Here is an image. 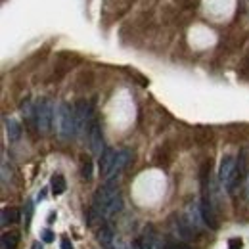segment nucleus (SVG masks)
<instances>
[{
  "label": "nucleus",
  "mask_w": 249,
  "mask_h": 249,
  "mask_svg": "<svg viewBox=\"0 0 249 249\" xmlns=\"http://www.w3.org/2000/svg\"><path fill=\"white\" fill-rule=\"evenodd\" d=\"M81 175L85 180H92V159L89 156L81 157Z\"/></svg>",
  "instance_id": "f3484780"
},
{
  "label": "nucleus",
  "mask_w": 249,
  "mask_h": 249,
  "mask_svg": "<svg viewBox=\"0 0 249 249\" xmlns=\"http://www.w3.org/2000/svg\"><path fill=\"white\" fill-rule=\"evenodd\" d=\"M19 222V211L14 207H6L2 209V226H12Z\"/></svg>",
  "instance_id": "dca6fc26"
},
{
  "label": "nucleus",
  "mask_w": 249,
  "mask_h": 249,
  "mask_svg": "<svg viewBox=\"0 0 249 249\" xmlns=\"http://www.w3.org/2000/svg\"><path fill=\"white\" fill-rule=\"evenodd\" d=\"M96 238H98V244L102 246V248L109 249L113 244H115V232L111 230V226H107V224H102L98 230H96Z\"/></svg>",
  "instance_id": "9b49d317"
},
{
  "label": "nucleus",
  "mask_w": 249,
  "mask_h": 249,
  "mask_svg": "<svg viewBox=\"0 0 249 249\" xmlns=\"http://www.w3.org/2000/svg\"><path fill=\"white\" fill-rule=\"evenodd\" d=\"M171 230L178 238V242H188V240H192L196 236L182 215H173V218H171Z\"/></svg>",
  "instance_id": "9d476101"
},
{
  "label": "nucleus",
  "mask_w": 249,
  "mask_h": 249,
  "mask_svg": "<svg viewBox=\"0 0 249 249\" xmlns=\"http://www.w3.org/2000/svg\"><path fill=\"white\" fill-rule=\"evenodd\" d=\"M31 215H33V205H31V203H27V205H25V211H23V217H25V228H29Z\"/></svg>",
  "instance_id": "aec40b11"
},
{
  "label": "nucleus",
  "mask_w": 249,
  "mask_h": 249,
  "mask_svg": "<svg viewBox=\"0 0 249 249\" xmlns=\"http://www.w3.org/2000/svg\"><path fill=\"white\" fill-rule=\"evenodd\" d=\"M130 161H132V152H130V150H126V148L115 150V159H113V165H111V171H109L107 180H115L124 169L128 167ZM107 180H106V182H107Z\"/></svg>",
  "instance_id": "0eeeda50"
},
{
  "label": "nucleus",
  "mask_w": 249,
  "mask_h": 249,
  "mask_svg": "<svg viewBox=\"0 0 249 249\" xmlns=\"http://www.w3.org/2000/svg\"><path fill=\"white\" fill-rule=\"evenodd\" d=\"M132 249H156V234L150 230L146 232L142 238H138L134 244H132Z\"/></svg>",
  "instance_id": "4468645a"
},
{
  "label": "nucleus",
  "mask_w": 249,
  "mask_h": 249,
  "mask_svg": "<svg viewBox=\"0 0 249 249\" xmlns=\"http://www.w3.org/2000/svg\"><path fill=\"white\" fill-rule=\"evenodd\" d=\"M54 106L50 100L42 98L36 102V128L40 134H46L50 132L52 128V121H54Z\"/></svg>",
  "instance_id": "39448f33"
},
{
  "label": "nucleus",
  "mask_w": 249,
  "mask_h": 249,
  "mask_svg": "<svg viewBox=\"0 0 249 249\" xmlns=\"http://www.w3.org/2000/svg\"><path fill=\"white\" fill-rule=\"evenodd\" d=\"M40 236H42V240H44L46 244H50V242H54V234H52L50 230H42V234H40Z\"/></svg>",
  "instance_id": "412c9836"
},
{
  "label": "nucleus",
  "mask_w": 249,
  "mask_h": 249,
  "mask_svg": "<svg viewBox=\"0 0 249 249\" xmlns=\"http://www.w3.org/2000/svg\"><path fill=\"white\" fill-rule=\"evenodd\" d=\"M62 249H73L71 242H69V240H62Z\"/></svg>",
  "instance_id": "5701e85b"
},
{
  "label": "nucleus",
  "mask_w": 249,
  "mask_h": 249,
  "mask_svg": "<svg viewBox=\"0 0 249 249\" xmlns=\"http://www.w3.org/2000/svg\"><path fill=\"white\" fill-rule=\"evenodd\" d=\"M199 207H201V217H203L205 226H209L211 230H217L218 218H217V211H215V205H213V199H211V194H203Z\"/></svg>",
  "instance_id": "6e6552de"
},
{
  "label": "nucleus",
  "mask_w": 249,
  "mask_h": 249,
  "mask_svg": "<svg viewBox=\"0 0 249 249\" xmlns=\"http://www.w3.org/2000/svg\"><path fill=\"white\" fill-rule=\"evenodd\" d=\"M4 124H6L8 140H10V142L19 140V136H21V126H19V123H18L14 117H6V119H4Z\"/></svg>",
  "instance_id": "ddd939ff"
},
{
  "label": "nucleus",
  "mask_w": 249,
  "mask_h": 249,
  "mask_svg": "<svg viewBox=\"0 0 249 249\" xmlns=\"http://www.w3.org/2000/svg\"><path fill=\"white\" fill-rule=\"evenodd\" d=\"M230 249H242V240L232 238V240H230Z\"/></svg>",
  "instance_id": "4be33fe9"
},
{
  "label": "nucleus",
  "mask_w": 249,
  "mask_h": 249,
  "mask_svg": "<svg viewBox=\"0 0 249 249\" xmlns=\"http://www.w3.org/2000/svg\"><path fill=\"white\" fill-rule=\"evenodd\" d=\"M50 186H52V194L54 196H62L63 192H65V188H67V184H65V178H63L62 175H54Z\"/></svg>",
  "instance_id": "a211bd4d"
},
{
  "label": "nucleus",
  "mask_w": 249,
  "mask_h": 249,
  "mask_svg": "<svg viewBox=\"0 0 249 249\" xmlns=\"http://www.w3.org/2000/svg\"><path fill=\"white\" fill-rule=\"evenodd\" d=\"M33 249H42V246H40V242H36V244L33 246Z\"/></svg>",
  "instance_id": "b1692460"
},
{
  "label": "nucleus",
  "mask_w": 249,
  "mask_h": 249,
  "mask_svg": "<svg viewBox=\"0 0 249 249\" xmlns=\"http://www.w3.org/2000/svg\"><path fill=\"white\" fill-rule=\"evenodd\" d=\"M56 128L62 140H71L77 136V123H75V106L62 102L56 109Z\"/></svg>",
  "instance_id": "f03ea898"
},
{
  "label": "nucleus",
  "mask_w": 249,
  "mask_h": 249,
  "mask_svg": "<svg viewBox=\"0 0 249 249\" xmlns=\"http://www.w3.org/2000/svg\"><path fill=\"white\" fill-rule=\"evenodd\" d=\"M18 244H19V234L16 230H10V232L2 234V242H0L2 249H16Z\"/></svg>",
  "instance_id": "2eb2a0df"
},
{
  "label": "nucleus",
  "mask_w": 249,
  "mask_h": 249,
  "mask_svg": "<svg viewBox=\"0 0 249 249\" xmlns=\"http://www.w3.org/2000/svg\"><path fill=\"white\" fill-rule=\"evenodd\" d=\"M182 217H184V220L188 222V226L192 228L194 234H199V232H201V228H203L205 222H203V217H201V207H199V205L190 203Z\"/></svg>",
  "instance_id": "1a4fd4ad"
},
{
  "label": "nucleus",
  "mask_w": 249,
  "mask_h": 249,
  "mask_svg": "<svg viewBox=\"0 0 249 249\" xmlns=\"http://www.w3.org/2000/svg\"><path fill=\"white\" fill-rule=\"evenodd\" d=\"M87 140H89V146H90V152L94 156L102 157V154L106 152V146H104V134H102V124L98 121V117H94V121L90 123V128L87 132Z\"/></svg>",
  "instance_id": "423d86ee"
},
{
  "label": "nucleus",
  "mask_w": 249,
  "mask_h": 249,
  "mask_svg": "<svg viewBox=\"0 0 249 249\" xmlns=\"http://www.w3.org/2000/svg\"><path fill=\"white\" fill-rule=\"evenodd\" d=\"M113 159H115V148H106V152L102 154L100 163H98V167H100V175H102V178H106V180H107V177H109Z\"/></svg>",
  "instance_id": "f8f14e48"
},
{
  "label": "nucleus",
  "mask_w": 249,
  "mask_h": 249,
  "mask_svg": "<svg viewBox=\"0 0 249 249\" xmlns=\"http://www.w3.org/2000/svg\"><path fill=\"white\" fill-rule=\"evenodd\" d=\"M123 209V196L115 180H107L104 186H100L94 194L92 211H96L102 220H111L117 217Z\"/></svg>",
  "instance_id": "f257e3e1"
},
{
  "label": "nucleus",
  "mask_w": 249,
  "mask_h": 249,
  "mask_svg": "<svg viewBox=\"0 0 249 249\" xmlns=\"http://www.w3.org/2000/svg\"><path fill=\"white\" fill-rule=\"evenodd\" d=\"M96 113H94L92 104L89 100H79L75 104V123H77V136H87L90 123L94 121Z\"/></svg>",
  "instance_id": "20e7f679"
},
{
  "label": "nucleus",
  "mask_w": 249,
  "mask_h": 249,
  "mask_svg": "<svg viewBox=\"0 0 249 249\" xmlns=\"http://www.w3.org/2000/svg\"><path fill=\"white\" fill-rule=\"evenodd\" d=\"M157 249H190L188 248V244L186 242H165L163 246H159Z\"/></svg>",
  "instance_id": "6ab92c4d"
},
{
  "label": "nucleus",
  "mask_w": 249,
  "mask_h": 249,
  "mask_svg": "<svg viewBox=\"0 0 249 249\" xmlns=\"http://www.w3.org/2000/svg\"><path fill=\"white\" fill-rule=\"evenodd\" d=\"M218 180L226 192H234L238 184L242 182L240 171H238V159L234 156H224L220 159V167H218Z\"/></svg>",
  "instance_id": "7ed1b4c3"
}]
</instances>
